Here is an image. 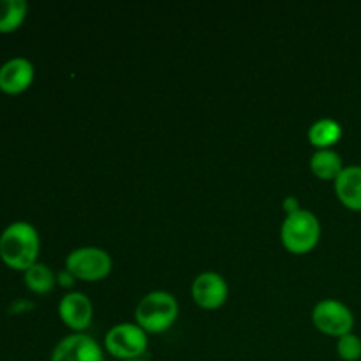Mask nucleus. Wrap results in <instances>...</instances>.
Listing matches in <instances>:
<instances>
[{
  "label": "nucleus",
  "instance_id": "f257e3e1",
  "mask_svg": "<svg viewBox=\"0 0 361 361\" xmlns=\"http://www.w3.org/2000/svg\"><path fill=\"white\" fill-rule=\"evenodd\" d=\"M39 249V233L30 222H11L0 235V259L13 270L27 271L37 263Z\"/></svg>",
  "mask_w": 361,
  "mask_h": 361
},
{
  "label": "nucleus",
  "instance_id": "f03ea898",
  "mask_svg": "<svg viewBox=\"0 0 361 361\" xmlns=\"http://www.w3.org/2000/svg\"><path fill=\"white\" fill-rule=\"evenodd\" d=\"M136 324L150 334H162L175 323L178 303L171 293L154 291L141 298L136 307Z\"/></svg>",
  "mask_w": 361,
  "mask_h": 361
},
{
  "label": "nucleus",
  "instance_id": "7ed1b4c3",
  "mask_svg": "<svg viewBox=\"0 0 361 361\" xmlns=\"http://www.w3.org/2000/svg\"><path fill=\"white\" fill-rule=\"evenodd\" d=\"M321 236V226L316 215L309 210H298L282 222L281 238L286 249L293 254H305L316 247Z\"/></svg>",
  "mask_w": 361,
  "mask_h": 361
},
{
  "label": "nucleus",
  "instance_id": "20e7f679",
  "mask_svg": "<svg viewBox=\"0 0 361 361\" xmlns=\"http://www.w3.org/2000/svg\"><path fill=\"white\" fill-rule=\"evenodd\" d=\"M113 268L111 256L99 247H81L66 257V270L83 281H101Z\"/></svg>",
  "mask_w": 361,
  "mask_h": 361
},
{
  "label": "nucleus",
  "instance_id": "39448f33",
  "mask_svg": "<svg viewBox=\"0 0 361 361\" xmlns=\"http://www.w3.org/2000/svg\"><path fill=\"white\" fill-rule=\"evenodd\" d=\"M104 345L109 355L115 358L123 361L141 358L148 345L147 331L137 324L120 323L106 334Z\"/></svg>",
  "mask_w": 361,
  "mask_h": 361
},
{
  "label": "nucleus",
  "instance_id": "423d86ee",
  "mask_svg": "<svg viewBox=\"0 0 361 361\" xmlns=\"http://www.w3.org/2000/svg\"><path fill=\"white\" fill-rule=\"evenodd\" d=\"M312 321L317 330L334 337L351 334L355 326V316L351 309L338 300H323L314 307Z\"/></svg>",
  "mask_w": 361,
  "mask_h": 361
},
{
  "label": "nucleus",
  "instance_id": "0eeeda50",
  "mask_svg": "<svg viewBox=\"0 0 361 361\" xmlns=\"http://www.w3.org/2000/svg\"><path fill=\"white\" fill-rule=\"evenodd\" d=\"M51 361H104V355L90 335L74 334L55 345Z\"/></svg>",
  "mask_w": 361,
  "mask_h": 361
},
{
  "label": "nucleus",
  "instance_id": "6e6552de",
  "mask_svg": "<svg viewBox=\"0 0 361 361\" xmlns=\"http://www.w3.org/2000/svg\"><path fill=\"white\" fill-rule=\"evenodd\" d=\"M35 76L34 63L25 56H14L0 66V90L16 95L27 90Z\"/></svg>",
  "mask_w": 361,
  "mask_h": 361
},
{
  "label": "nucleus",
  "instance_id": "1a4fd4ad",
  "mask_svg": "<svg viewBox=\"0 0 361 361\" xmlns=\"http://www.w3.org/2000/svg\"><path fill=\"white\" fill-rule=\"evenodd\" d=\"M192 298L207 310L219 309L228 300V284L215 271H204L192 282Z\"/></svg>",
  "mask_w": 361,
  "mask_h": 361
},
{
  "label": "nucleus",
  "instance_id": "9d476101",
  "mask_svg": "<svg viewBox=\"0 0 361 361\" xmlns=\"http://www.w3.org/2000/svg\"><path fill=\"white\" fill-rule=\"evenodd\" d=\"M59 314L60 319L71 330L80 334V331L87 330L90 326L94 310H92V302L88 300V296H85L83 293H69V295L60 300Z\"/></svg>",
  "mask_w": 361,
  "mask_h": 361
},
{
  "label": "nucleus",
  "instance_id": "9b49d317",
  "mask_svg": "<svg viewBox=\"0 0 361 361\" xmlns=\"http://www.w3.org/2000/svg\"><path fill=\"white\" fill-rule=\"evenodd\" d=\"M338 200L351 210H361V166H348L335 178Z\"/></svg>",
  "mask_w": 361,
  "mask_h": 361
},
{
  "label": "nucleus",
  "instance_id": "f8f14e48",
  "mask_svg": "<svg viewBox=\"0 0 361 361\" xmlns=\"http://www.w3.org/2000/svg\"><path fill=\"white\" fill-rule=\"evenodd\" d=\"M342 137V127L334 118H321L312 123L309 129V141L319 150H326L328 147L337 143Z\"/></svg>",
  "mask_w": 361,
  "mask_h": 361
},
{
  "label": "nucleus",
  "instance_id": "ddd939ff",
  "mask_svg": "<svg viewBox=\"0 0 361 361\" xmlns=\"http://www.w3.org/2000/svg\"><path fill=\"white\" fill-rule=\"evenodd\" d=\"M28 6L25 0H0V34H11L23 25Z\"/></svg>",
  "mask_w": 361,
  "mask_h": 361
},
{
  "label": "nucleus",
  "instance_id": "4468645a",
  "mask_svg": "<svg viewBox=\"0 0 361 361\" xmlns=\"http://www.w3.org/2000/svg\"><path fill=\"white\" fill-rule=\"evenodd\" d=\"M310 169L314 175H317L323 180H335L342 173V159L337 152L334 150H317L310 157Z\"/></svg>",
  "mask_w": 361,
  "mask_h": 361
},
{
  "label": "nucleus",
  "instance_id": "2eb2a0df",
  "mask_svg": "<svg viewBox=\"0 0 361 361\" xmlns=\"http://www.w3.org/2000/svg\"><path fill=\"white\" fill-rule=\"evenodd\" d=\"M23 274H25L23 275L25 286H27L32 293L46 295V293H49L53 288H55L56 277L48 264L35 263L32 264L27 271H23Z\"/></svg>",
  "mask_w": 361,
  "mask_h": 361
},
{
  "label": "nucleus",
  "instance_id": "dca6fc26",
  "mask_svg": "<svg viewBox=\"0 0 361 361\" xmlns=\"http://www.w3.org/2000/svg\"><path fill=\"white\" fill-rule=\"evenodd\" d=\"M337 353L345 361H358L361 358V338L355 334L338 337Z\"/></svg>",
  "mask_w": 361,
  "mask_h": 361
},
{
  "label": "nucleus",
  "instance_id": "f3484780",
  "mask_svg": "<svg viewBox=\"0 0 361 361\" xmlns=\"http://www.w3.org/2000/svg\"><path fill=\"white\" fill-rule=\"evenodd\" d=\"M74 275L71 274V271H67L66 268H63L62 271H60L59 275H56V282H60V284L63 286V288H69V286L74 284Z\"/></svg>",
  "mask_w": 361,
  "mask_h": 361
},
{
  "label": "nucleus",
  "instance_id": "a211bd4d",
  "mask_svg": "<svg viewBox=\"0 0 361 361\" xmlns=\"http://www.w3.org/2000/svg\"><path fill=\"white\" fill-rule=\"evenodd\" d=\"M282 207H284V210L288 212V215H291V214H295V212L302 210V208H300L298 200H296V197H293V196L286 197L284 203H282Z\"/></svg>",
  "mask_w": 361,
  "mask_h": 361
},
{
  "label": "nucleus",
  "instance_id": "6ab92c4d",
  "mask_svg": "<svg viewBox=\"0 0 361 361\" xmlns=\"http://www.w3.org/2000/svg\"><path fill=\"white\" fill-rule=\"evenodd\" d=\"M126 361H145V360H141V358H134V360H126Z\"/></svg>",
  "mask_w": 361,
  "mask_h": 361
}]
</instances>
